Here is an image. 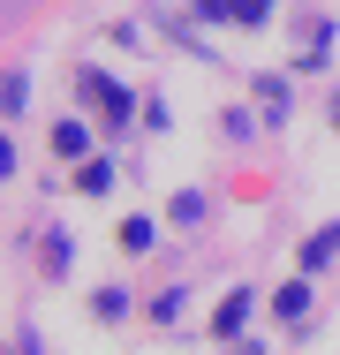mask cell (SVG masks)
<instances>
[{
    "label": "cell",
    "instance_id": "7a4b0ae2",
    "mask_svg": "<svg viewBox=\"0 0 340 355\" xmlns=\"http://www.w3.org/2000/svg\"><path fill=\"white\" fill-rule=\"evenodd\" d=\"M242 318H250V295L235 287V295L219 302V318H212V333H227V340H235V333H242Z\"/></svg>",
    "mask_w": 340,
    "mask_h": 355
},
{
    "label": "cell",
    "instance_id": "5b68a950",
    "mask_svg": "<svg viewBox=\"0 0 340 355\" xmlns=\"http://www.w3.org/2000/svg\"><path fill=\"white\" fill-rule=\"evenodd\" d=\"M8 166H15V151H8V137H0V174H8Z\"/></svg>",
    "mask_w": 340,
    "mask_h": 355
},
{
    "label": "cell",
    "instance_id": "3957f363",
    "mask_svg": "<svg viewBox=\"0 0 340 355\" xmlns=\"http://www.w3.org/2000/svg\"><path fill=\"white\" fill-rule=\"evenodd\" d=\"M340 250V227H325V234H318V242H310V250H303V265H310V272H318V265H325V257H333Z\"/></svg>",
    "mask_w": 340,
    "mask_h": 355
},
{
    "label": "cell",
    "instance_id": "277c9868",
    "mask_svg": "<svg viewBox=\"0 0 340 355\" xmlns=\"http://www.w3.org/2000/svg\"><path fill=\"white\" fill-rule=\"evenodd\" d=\"M53 144H61V159H76V151H83V129H76V121H61V129H53Z\"/></svg>",
    "mask_w": 340,
    "mask_h": 355
},
{
    "label": "cell",
    "instance_id": "6da1fadb",
    "mask_svg": "<svg viewBox=\"0 0 340 355\" xmlns=\"http://www.w3.org/2000/svg\"><path fill=\"white\" fill-rule=\"evenodd\" d=\"M83 98H91L99 114H114V121L129 114V91H121V83H106V76H83Z\"/></svg>",
    "mask_w": 340,
    "mask_h": 355
}]
</instances>
